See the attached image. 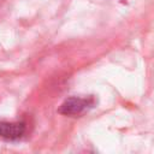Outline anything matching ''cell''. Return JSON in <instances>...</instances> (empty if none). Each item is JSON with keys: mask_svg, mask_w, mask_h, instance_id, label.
Instances as JSON below:
<instances>
[{"mask_svg": "<svg viewBox=\"0 0 154 154\" xmlns=\"http://www.w3.org/2000/svg\"><path fill=\"white\" fill-rule=\"evenodd\" d=\"M93 105H94L93 97L71 96V97L66 99L60 105V107L58 108V113H60L63 116H69V117H77V116L84 113Z\"/></svg>", "mask_w": 154, "mask_h": 154, "instance_id": "6da1fadb", "label": "cell"}, {"mask_svg": "<svg viewBox=\"0 0 154 154\" xmlns=\"http://www.w3.org/2000/svg\"><path fill=\"white\" fill-rule=\"evenodd\" d=\"M26 126L23 122H4L0 123V137L7 141H16L23 137Z\"/></svg>", "mask_w": 154, "mask_h": 154, "instance_id": "7a4b0ae2", "label": "cell"}]
</instances>
